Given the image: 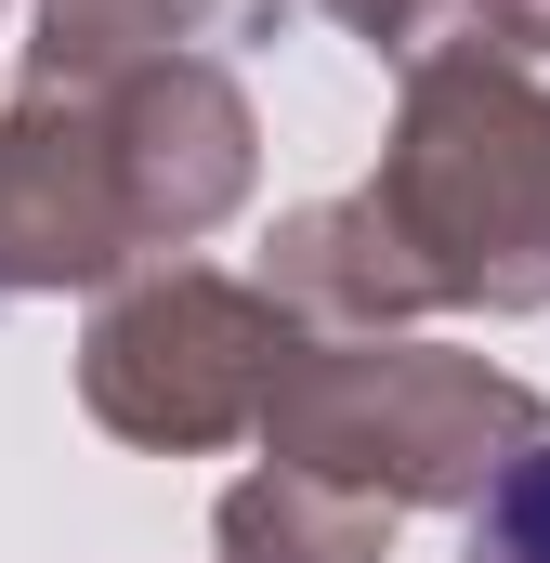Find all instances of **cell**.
I'll return each instance as SVG.
<instances>
[{"mask_svg": "<svg viewBox=\"0 0 550 563\" xmlns=\"http://www.w3.org/2000/svg\"><path fill=\"white\" fill-rule=\"evenodd\" d=\"M459 563H550V445H538V459H512V472L485 485L472 551H459Z\"/></svg>", "mask_w": 550, "mask_h": 563, "instance_id": "cell-1", "label": "cell"}]
</instances>
